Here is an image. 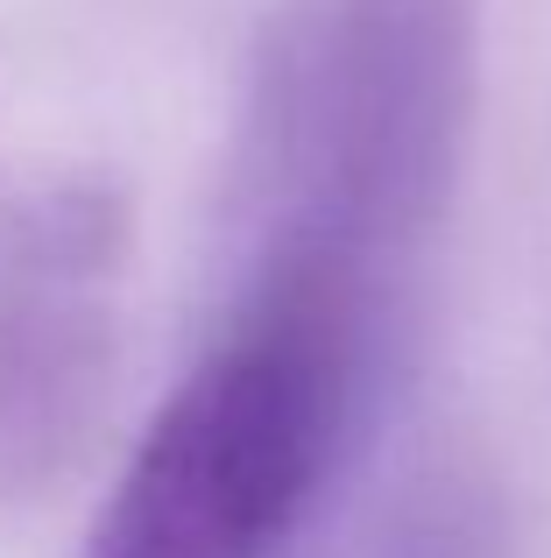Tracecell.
Masks as SVG:
<instances>
[{"instance_id": "cell-1", "label": "cell", "mask_w": 551, "mask_h": 558, "mask_svg": "<svg viewBox=\"0 0 551 558\" xmlns=\"http://www.w3.org/2000/svg\"><path fill=\"white\" fill-rule=\"evenodd\" d=\"M481 107V0H283L226 149V290H311L411 332Z\"/></svg>"}, {"instance_id": "cell-2", "label": "cell", "mask_w": 551, "mask_h": 558, "mask_svg": "<svg viewBox=\"0 0 551 558\" xmlns=\"http://www.w3.org/2000/svg\"><path fill=\"white\" fill-rule=\"evenodd\" d=\"M411 332L311 298L220 290L206 347L127 446L78 558H283L360 466Z\"/></svg>"}, {"instance_id": "cell-3", "label": "cell", "mask_w": 551, "mask_h": 558, "mask_svg": "<svg viewBox=\"0 0 551 558\" xmlns=\"http://www.w3.org/2000/svg\"><path fill=\"white\" fill-rule=\"evenodd\" d=\"M127 205L42 178L0 205V495H36L107 403Z\"/></svg>"}, {"instance_id": "cell-4", "label": "cell", "mask_w": 551, "mask_h": 558, "mask_svg": "<svg viewBox=\"0 0 551 558\" xmlns=\"http://www.w3.org/2000/svg\"><path fill=\"white\" fill-rule=\"evenodd\" d=\"M360 558H502V517L481 488L439 481L417 502H403Z\"/></svg>"}]
</instances>
